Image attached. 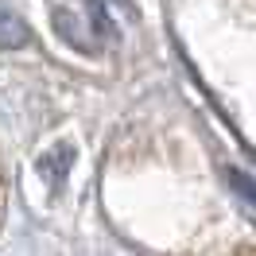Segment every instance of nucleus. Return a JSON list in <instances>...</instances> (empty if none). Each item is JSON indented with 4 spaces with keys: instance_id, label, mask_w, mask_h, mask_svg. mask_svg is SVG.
<instances>
[{
    "instance_id": "nucleus-1",
    "label": "nucleus",
    "mask_w": 256,
    "mask_h": 256,
    "mask_svg": "<svg viewBox=\"0 0 256 256\" xmlns=\"http://www.w3.org/2000/svg\"><path fill=\"white\" fill-rule=\"evenodd\" d=\"M24 43H32L28 24L16 12H0V47H24Z\"/></svg>"
},
{
    "instance_id": "nucleus-2",
    "label": "nucleus",
    "mask_w": 256,
    "mask_h": 256,
    "mask_svg": "<svg viewBox=\"0 0 256 256\" xmlns=\"http://www.w3.org/2000/svg\"><path fill=\"white\" fill-rule=\"evenodd\" d=\"M229 186H233L244 202H252V206H256V178H248L244 171H237V167H229Z\"/></svg>"
}]
</instances>
